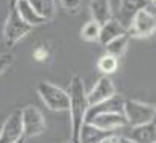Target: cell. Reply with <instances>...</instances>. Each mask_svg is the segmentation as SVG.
<instances>
[{"instance_id":"1","label":"cell","mask_w":156,"mask_h":143,"mask_svg":"<svg viewBox=\"0 0 156 143\" xmlns=\"http://www.w3.org/2000/svg\"><path fill=\"white\" fill-rule=\"evenodd\" d=\"M70 119H71V143L79 142V131L85 123V114L88 110V100L83 87V81L79 76H73L70 82Z\"/></svg>"},{"instance_id":"2","label":"cell","mask_w":156,"mask_h":143,"mask_svg":"<svg viewBox=\"0 0 156 143\" xmlns=\"http://www.w3.org/2000/svg\"><path fill=\"white\" fill-rule=\"evenodd\" d=\"M37 92L44 105L52 111H67L70 105V96L65 90L59 88L52 82L41 81L37 85Z\"/></svg>"},{"instance_id":"3","label":"cell","mask_w":156,"mask_h":143,"mask_svg":"<svg viewBox=\"0 0 156 143\" xmlns=\"http://www.w3.org/2000/svg\"><path fill=\"white\" fill-rule=\"evenodd\" d=\"M156 20L150 8L140 9L127 26V35L133 38H149L155 34Z\"/></svg>"},{"instance_id":"4","label":"cell","mask_w":156,"mask_h":143,"mask_svg":"<svg viewBox=\"0 0 156 143\" xmlns=\"http://www.w3.org/2000/svg\"><path fill=\"white\" fill-rule=\"evenodd\" d=\"M123 114L126 116L127 123H130L132 126L144 125L149 122H155V105L140 100L124 99Z\"/></svg>"},{"instance_id":"5","label":"cell","mask_w":156,"mask_h":143,"mask_svg":"<svg viewBox=\"0 0 156 143\" xmlns=\"http://www.w3.org/2000/svg\"><path fill=\"white\" fill-rule=\"evenodd\" d=\"M32 31V26H29L17 12L15 8H9V14L5 23V44L6 47L15 46L23 37H26Z\"/></svg>"},{"instance_id":"6","label":"cell","mask_w":156,"mask_h":143,"mask_svg":"<svg viewBox=\"0 0 156 143\" xmlns=\"http://www.w3.org/2000/svg\"><path fill=\"white\" fill-rule=\"evenodd\" d=\"M21 125H23V136L26 139L40 136L46 131V119L37 107H26L21 110Z\"/></svg>"},{"instance_id":"7","label":"cell","mask_w":156,"mask_h":143,"mask_svg":"<svg viewBox=\"0 0 156 143\" xmlns=\"http://www.w3.org/2000/svg\"><path fill=\"white\" fill-rule=\"evenodd\" d=\"M23 136L21 110H15L9 114L0 130V143H17Z\"/></svg>"},{"instance_id":"8","label":"cell","mask_w":156,"mask_h":143,"mask_svg":"<svg viewBox=\"0 0 156 143\" xmlns=\"http://www.w3.org/2000/svg\"><path fill=\"white\" fill-rule=\"evenodd\" d=\"M123 108H124V97L115 93L103 102L90 105L87 110V114H85V122H90L94 116L103 114V113H123Z\"/></svg>"},{"instance_id":"9","label":"cell","mask_w":156,"mask_h":143,"mask_svg":"<svg viewBox=\"0 0 156 143\" xmlns=\"http://www.w3.org/2000/svg\"><path fill=\"white\" fill-rule=\"evenodd\" d=\"M153 3L150 0H121L120 2V11H118V17L117 20L127 29L130 20L133 18V15L143 9V8H150Z\"/></svg>"},{"instance_id":"10","label":"cell","mask_w":156,"mask_h":143,"mask_svg":"<svg viewBox=\"0 0 156 143\" xmlns=\"http://www.w3.org/2000/svg\"><path fill=\"white\" fill-rule=\"evenodd\" d=\"M115 95V87H114V82L105 75L102 76L96 85L93 87V90L87 95V100H88V105H96L99 102H103L106 99H109L111 96Z\"/></svg>"},{"instance_id":"11","label":"cell","mask_w":156,"mask_h":143,"mask_svg":"<svg viewBox=\"0 0 156 143\" xmlns=\"http://www.w3.org/2000/svg\"><path fill=\"white\" fill-rule=\"evenodd\" d=\"M87 123H93L97 128H102V130H106V131H115L118 128L126 126L127 120H126V116L123 113H103V114L94 116Z\"/></svg>"},{"instance_id":"12","label":"cell","mask_w":156,"mask_h":143,"mask_svg":"<svg viewBox=\"0 0 156 143\" xmlns=\"http://www.w3.org/2000/svg\"><path fill=\"white\" fill-rule=\"evenodd\" d=\"M115 134V131H106L102 128H97L93 123H83L79 131V142L77 143H102L109 136Z\"/></svg>"},{"instance_id":"13","label":"cell","mask_w":156,"mask_h":143,"mask_svg":"<svg viewBox=\"0 0 156 143\" xmlns=\"http://www.w3.org/2000/svg\"><path fill=\"white\" fill-rule=\"evenodd\" d=\"M123 34H127V29L117 20V18H109L105 24L100 26V34H99V41L102 44L109 43L111 40H114L115 37L118 35H123Z\"/></svg>"},{"instance_id":"14","label":"cell","mask_w":156,"mask_h":143,"mask_svg":"<svg viewBox=\"0 0 156 143\" xmlns=\"http://www.w3.org/2000/svg\"><path fill=\"white\" fill-rule=\"evenodd\" d=\"M90 12H91L93 20L102 26L109 18H112L111 2L109 0H91L90 2Z\"/></svg>"},{"instance_id":"15","label":"cell","mask_w":156,"mask_h":143,"mask_svg":"<svg viewBox=\"0 0 156 143\" xmlns=\"http://www.w3.org/2000/svg\"><path fill=\"white\" fill-rule=\"evenodd\" d=\"M15 9H17V12H18V15L29 24V26H40V24H44V23H47L43 17H40L38 14H37V11L32 8V5L29 3V0H20L15 6H14Z\"/></svg>"},{"instance_id":"16","label":"cell","mask_w":156,"mask_h":143,"mask_svg":"<svg viewBox=\"0 0 156 143\" xmlns=\"http://www.w3.org/2000/svg\"><path fill=\"white\" fill-rule=\"evenodd\" d=\"M130 139L135 143H156V126L155 122L133 126Z\"/></svg>"},{"instance_id":"17","label":"cell","mask_w":156,"mask_h":143,"mask_svg":"<svg viewBox=\"0 0 156 143\" xmlns=\"http://www.w3.org/2000/svg\"><path fill=\"white\" fill-rule=\"evenodd\" d=\"M129 35L127 34H123V35H118L115 37L114 40H111L109 43L105 44L106 47V53L115 56V58H121L124 53H126V49H127V44H129Z\"/></svg>"},{"instance_id":"18","label":"cell","mask_w":156,"mask_h":143,"mask_svg":"<svg viewBox=\"0 0 156 143\" xmlns=\"http://www.w3.org/2000/svg\"><path fill=\"white\" fill-rule=\"evenodd\" d=\"M29 3L37 11V14L43 17L46 21L52 20L55 17V12H56L55 0H29Z\"/></svg>"},{"instance_id":"19","label":"cell","mask_w":156,"mask_h":143,"mask_svg":"<svg viewBox=\"0 0 156 143\" xmlns=\"http://www.w3.org/2000/svg\"><path fill=\"white\" fill-rule=\"evenodd\" d=\"M97 67L102 73H105L108 76V75L114 73L118 69V58H115L109 53H105L103 56H100V59L97 62Z\"/></svg>"},{"instance_id":"20","label":"cell","mask_w":156,"mask_h":143,"mask_svg":"<svg viewBox=\"0 0 156 143\" xmlns=\"http://www.w3.org/2000/svg\"><path fill=\"white\" fill-rule=\"evenodd\" d=\"M99 34H100V24L96 23L94 20L88 21L83 28H82V38L85 41H90V43H94V41H99Z\"/></svg>"},{"instance_id":"21","label":"cell","mask_w":156,"mask_h":143,"mask_svg":"<svg viewBox=\"0 0 156 143\" xmlns=\"http://www.w3.org/2000/svg\"><path fill=\"white\" fill-rule=\"evenodd\" d=\"M61 3H62V6H64V8H65L68 12L76 14V11L80 8L82 0H61Z\"/></svg>"},{"instance_id":"22","label":"cell","mask_w":156,"mask_h":143,"mask_svg":"<svg viewBox=\"0 0 156 143\" xmlns=\"http://www.w3.org/2000/svg\"><path fill=\"white\" fill-rule=\"evenodd\" d=\"M14 62V55L12 53H3L0 55V75Z\"/></svg>"},{"instance_id":"23","label":"cell","mask_w":156,"mask_h":143,"mask_svg":"<svg viewBox=\"0 0 156 143\" xmlns=\"http://www.w3.org/2000/svg\"><path fill=\"white\" fill-rule=\"evenodd\" d=\"M34 58H35L37 61H40V62H44V61L49 58V52H47V49L46 47H37L35 49V52H34Z\"/></svg>"},{"instance_id":"24","label":"cell","mask_w":156,"mask_h":143,"mask_svg":"<svg viewBox=\"0 0 156 143\" xmlns=\"http://www.w3.org/2000/svg\"><path fill=\"white\" fill-rule=\"evenodd\" d=\"M102 143H118V137H117V134H112V136L106 137Z\"/></svg>"},{"instance_id":"25","label":"cell","mask_w":156,"mask_h":143,"mask_svg":"<svg viewBox=\"0 0 156 143\" xmlns=\"http://www.w3.org/2000/svg\"><path fill=\"white\" fill-rule=\"evenodd\" d=\"M118 143H135L130 137H118Z\"/></svg>"},{"instance_id":"26","label":"cell","mask_w":156,"mask_h":143,"mask_svg":"<svg viewBox=\"0 0 156 143\" xmlns=\"http://www.w3.org/2000/svg\"><path fill=\"white\" fill-rule=\"evenodd\" d=\"M18 2H20V0H9V8H14Z\"/></svg>"},{"instance_id":"27","label":"cell","mask_w":156,"mask_h":143,"mask_svg":"<svg viewBox=\"0 0 156 143\" xmlns=\"http://www.w3.org/2000/svg\"><path fill=\"white\" fill-rule=\"evenodd\" d=\"M17 143H26V137H21V139H20Z\"/></svg>"},{"instance_id":"28","label":"cell","mask_w":156,"mask_h":143,"mask_svg":"<svg viewBox=\"0 0 156 143\" xmlns=\"http://www.w3.org/2000/svg\"><path fill=\"white\" fill-rule=\"evenodd\" d=\"M64 143H71V140H68V142H64Z\"/></svg>"},{"instance_id":"29","label":"cell","mask_w":156,"mask_h":143,"mask_svg":"<svg viewBox=\"0 0 156 143\" xmlns=\"http://www.w3.org/2000/svg\"><path fill=\"white\" fill-rule=\"evenodd\" d=\"M150 2H152V3H155V0H150Z\"/></svg>"}]
</instances>
